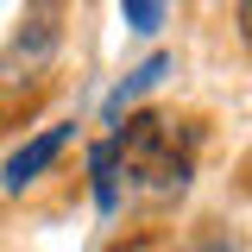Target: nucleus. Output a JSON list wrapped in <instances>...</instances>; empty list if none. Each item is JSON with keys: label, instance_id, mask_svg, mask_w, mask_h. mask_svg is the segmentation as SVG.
<instances>
[{"label": "nucleus", "instance_id": "1", "mask_svg": "<svg viewBox=\"0 0 252 252\" xmlns=\"http://www.w3.org/2000/svg\"><path fill=\"white\" fill-rule=\"evenodd\" d=\"M114 152L152 189H183L189 183V145H177V132H170L164 114H132L120 126V139H114Z\"/></svg>", "mask_w": 252, "mask_h": 252}, {"label": "nucleus", "instance_id": "2", "mask_svg": "<svg viewBox=\"0 0 252 252\" xmlns=\"http://www.w3.org/2000/svg\"><path fill=\"white\" fill-rule=\"evenodd\" d=\"M63 139H69V126H51V132H38L32 145H19V152L6 158V170H0V189H6V195H19V189H26L32 177H38V170L63 152Z\"/></svg>", "mask_w": 252, "mask_h": 252}, {"label": "nucleus", "instance_id": "3", "mask_svg": "<svg viewBox=\"0 0 252 252\" xmlns=\"http://www.w3.org/2000/svg\"><path fill=\"white\" fill-rule=\"evenodd\" d=\"M120 13H126V26H132V32H152L158 19H164V6H158V0H126Z\"/></svg>", "mask_w": 252, "mask_h": 252}, {"label": "nucleus", "instance_id": "4", "mask_svg": "<svg viewBox=\"0 0 252 252\" xmlns=\"http://www.w3.org/2000/svg\"><path fill=\"white\" fill-rule=\"evenodd\" d=\"M132 252H164V246H158V240H145V246H132Z\"/></svg>", "mask_w": 252, "mask_h": 252}, {"label": "nucleus", "instance_id": "5", "mask_svg": "<svg viewBox=\"0 0 252 252\" xmlns=\"http://www.w3.org/2000/svg\"><path fill=\"white\" fill-rule=\"evenodd\" d=\"M246 19H252V6H246Z\"/></svg>", "mask_w": 252, "mask_h": 252}]
</instances>
